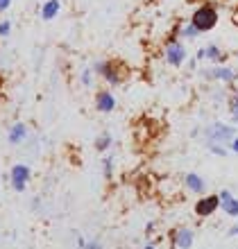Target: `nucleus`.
<instances>
[{"instance_id": "obj_1", "label": "nucleus", "mask_w": 238, "mask_h": 249, "mask_svg": "<svg viewBox=\"0 0 238 249\" xmlns=\"http://www.w3.org/2000/svg\"><path fill=\"white\" fill-rule=\"evenodd\" d=\"M193 25L198 27L200 32H206V30H211V27H216V23H218V14H216V9L209 5L200 7L198 12L193 14Z\"/></svg>"}, {"instance_id": "obj_2", "label": "nucleus", "mask_w": 238, "mask_h": 249, "mask_svg": "<svg viewBox=\"0 0 238 249\" xmlns=\"http://www.w3.org/2000/svg\"><path fill=\"white\" fill-rule=\"evenodd\" d=\"M27 177H30V170H27L25 165H16V168H14V172H12V184H14V188H16V190H23V188H25Z\"/></svg>"}, {"instance_id": "obj_3", "label": "nucleus", "mask_w": 238, "mask_h": 249, "mask_svg": "<svg viewBox=\"0 0 238 249\" xmlns=\"http://www.w3.org/2000/svg\"><path fill=\"white\" fill-rule=\"evenodd\" d=\"M165 57H168V61H170L172 66H179L182 61H184L186 53H184V48L179 46V43H170L168 50H165Z\"/></svg>"}, {"instance_id": "obj_4", "label": "nucleus", "mask_w": 238, "mask_h": 249, "mask_svg": "<svg viewBox=\"0 0 238 249\" xmlns=\"http://www.w3.org/2000/svg\"><path fill=\"white\" fill-rule=\"evenodd\" d=\"M220 199L218 197H206V199H202V202H198V215H211L213 211L218 209Z\"/></svg>"}, {"instance_id": "obj_5", "label": "nucleus", "mask_w": 238, "mask_h": 249, "mask_svg": "<svg viewBox=\"0 0 238 249\" xmlns=\"http://www.w3.org/2000/svg\"><path fill=\"white\" fill-rule=\"evenodd\" d=\"M209 136L216 138V141H229V138L234 136V129H229L225 124H216V127L209 129Z\"/></svg>"}, {"instance_id": "obj_6", "label": "nucleus", "mask_w": 238, "mask_h": 249, "mask_svg": "<svg viewBox=\"0 0 238 249\" xmlns=\"http://www.w3.org/2000/svg\"><path fill=\"white\" fill-rule=\"evenodd\" d=\"M98 109H100V111H111V109H113L111 93H100V95H98Z\"/></svg>"}, {"instance_id": "obj_7", "label": "nucleus", "mask_w": 238, "mask_h": 249, "mask_svg": "<svg viewBox=\"0 0 238 249\" xmlns=\"http://www.w3.org/2000/svg\"><path fill=\"white\" fill-rule=\"evenodd\" d=\"M177 245L182 249H188L193 245V233L188 229H182V231H177Z\"/></svg>"}, {"instance_id": "obj_8", "label": "nucleus", "mask_w": 238, "mask_h": 249, "mask_svg": "<svg viewBox=\"0 0 238 249\" xmlns=\"http://www.w3.org/2000/svg\"><path fill=\"white\" fill-rule=\"evenodd\" d=\"M57 12H59V2H57V0H48L46 7H43V18H46V20L55 18V16H57Z\"/></svg>"}, {"instance_id": "obj_9", "label": "nucleus", "mask_w": 238, "mask_h": 249, "mask_svg": "<svg viewBox=\"0 0 238 249\" xmlns=\"http://www.w3.org/2000/svg\"><path fill=\"white\" fill-rule=\"evenodd\" d=\"M211 75H213V77H218V79H222V82H232V79H234V71H232V68H216Z\"/></svg>"}, {"instance_id": "obj_10", "label": "nucleus", "mask_w": 238, "mask_h": 249, "mask_svg": "<svg viewBox=\"0 0 238 249\" xmlns=\"http://www.w3.org/2000/svg\"><path fill=\"white\" fill-rule=\"evenodd\" d=\"M23 138H25V127H23V124H16L12 129V134H9V141H12V143H18Z\"/></svg>"}, {"instance_id": "obj_11", "label": "nucleus", "mask_w": 238, "mask_h": 249, "mask_svg": "<svg viewBox=\"0 0 238 249\" xmlns=\"http://www.w3.org/2000/svg\"><path fill=\"white\" fill-rule=\"evenodd\" d=\"M186 184H188V188H191V190H198V193L202 190V186H204V184H202V179H200L198 175H188V177H186Z\"/></svg>"}, {"instance_id": "obj_12", "label": "nucleus", "mask_w": 238, "mask_h": 249, "mask_svg": "<svg viewBox=\"0 0 238 249\" xmlns=\"http://www.w3.org/2000/svg\"><path fill=\"white\" fill-rule=\"evenodd\" d=\"M225 211L229 213V215H238V202L236 199H232V197L225 199Z\"/></svg>"}, {"instance_id": "obj_13", "label": "nucleus", "mask_w": 238, "mask_h": 249, "mask_svg": "<svg viewBox=\"0 0 238 249\" xmlns=\"http://www.w3.org/2000/svg\"><path fill=\"white\" fill-rule=\"evenodd\" d=\"M204 53H206V57H209V59H222V57H220V50H218V48H216V46L206 48Z\"/></svg>"}, {"instance_id": "obj_14", "label": "nucleus", "mask_w": 238, "mask_h": 249, "mask_svg": "<svg viewBox=\"0 0 238 249\" xmlns=\"http://www.w3.org/2000/svg\"><path fill=\"white\" fill-rule=\"evenodd\" d=\"M200 32V30H198V27H195V25H193V23H191V25H188V27H184V36H195V34H198Z\"/></svg>"}, {"instance_id": "obj_15", "label": "nucleus", "mask_w": 238, "mask_h": 249, "mask_svg": "<svg viewBox=\"0 0 238 249\" xmlns=\"http://www.w3.org/2000/svg\"><path fill=\"white\" fill-rule=\"evenodd\" d=\"M232 113L238 118V98H234V100H232Z\"/></svg>"}, {"instance_id": "obj_16", "label": "nucleus", "mask_w": 238, "mask_h": 249, "mask_svg": "<svg viewBox=\"0 0 238 249\" xmlns=\"http://www.w3.org/2000/svg\"><path fill=\"white\" fill-rule=\"evenodd\" d=\"M98 145H100V150H105V145H109V136H102L98 141Z\"/></svg>"}, {"instance_id": "obj_17", "label": "nucleus", "mask_w": 238, "mask_h": 249, "mask_svg": "<svg viewBox=\"0 0 238 249\" xmlns=\"http://www.w3.org/2000/svg\"><path fill=\"white\" fill-rule=\"evenodd\" d=\"M9 32V23H2V25H0V34H7Z\"/></svg>"}, {"instance_id": "obj_18", "label": "nucleus", "mask_w": 238, "mask_h": 249, "mask_svg": "<svg viewBox=\"0 0 238 249\" xmlns=\"http://www.w3.org/2000/svg\"><path fill=\"white\" fill-rule=\"evenodd\" d=\"M86 249H102V245L100 243H89L86 245Z\"/></svg>"}, {"instance_id": "obj_19", "label": "nucleus", "mask_w": 238, "mask_h": 249, "mask_svg": "<svg viewBox=\"0 0 238 249\" xmlns=\"http://www.w3.org/2000/svg\"><path fill=\"white\" fill-rule=\"evenodd\" d=\"M7 7H9V0H0V12H2V9H7Z\"/></svg>"}, {"instance_id": "obj_20", "label": "nucleus", "mask_w": 238, "mask_h": 249, "mask_svg": "<svg viewBox=\"0 0 238 249\" xmlns=\"http://www.w3.org/2000/svg\"><path fill=\"white\" fill-rule=\"evenodd\" d=\"M234 150H236V152H238V141H234Z\"/></svg>"}, {"instance_id": "obj_21", "label": "nucleus", "mask_w": 238, "mask_h": 249, "mask_svg": "<svg viewBox=\"0 0 238 249\" xmlns=\"http://www.w3.org/2000/svg\"><path fill=\"white\" fill-rule=\"evenodd\" d=\"M232 233H238V227H236V229H232Z\"/></svg>"}, {"instance_id": "obj_22", "label": "nucleus", "mask_w": 238, "mask_h": 249, "mask_svg": "<svg viewBox=\"0 0 238 249\" xmlns=\"http://www.w3.org/2000/svg\"><path fill=\"white\" fill-rule=\"evenodd\" d=\"M146 249H154V247H146Z\"/></svg>"}]
</instances>
